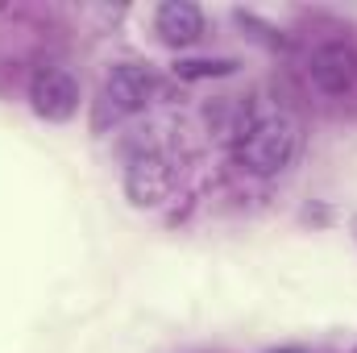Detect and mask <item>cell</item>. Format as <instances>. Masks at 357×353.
Here are the masks:
<instances>
[{
  "label": "cell",
  "instance_id": "30bf717a",
  "mask_svg": "<svg viewBox=\"0 0 357 353\" xmlns=\"http://www.w3.org/2000/svg\"><path fill=\"white\" fill-rule=\"evenodd\" d=\"M349 229H354V241H357V216H349Z\"/></svg>",
  "mask_w": 357,
  "mask_h": 353
},
{
  "label": "cell",
  "instance_id": "8992f818",
  "mask_svg": "<svg viewBox=\"0 0 357 353\" xmlns=\"http://www.w3.org/2000/svg\"><path fill=\"white\" fill-rule=\"evenodd\" d=\"M154 29L167 46H191L204 38V13L191 0H162L154 8Z\"/></svg>",
  "mask_w": 357,
  "mask_h": 353
},
{
  "label": "cell",
  "instance_id": "ba28073f",
  "mask_svg": "<svg viewBox=\"0 0 357 353\" xmlns=\"http://www.w3.org/2000/svg\"><path fill=\"white\" fill-rule=\"evenodd\" d=\"M233 21H237L241 29H254V38H258V42H266V46H282V38H278V33L270 29L266 21H258L254 13H245V8H237V13H233Z\"/></svg>",
  "mask_w": 357,
  "mask_h": 353
},
{
  "label": "cell",
  "instance_id": "7a4b0ae2",
  "mask_svg": "<svg viewBox=\"0 0 357 353\" xmlns=\"http://www.w3.org/2000/svg\"><path fill=\"white\" fill-rule=\"evenodd\" d=\"M154 96V75L150 67L142 63H116L108 75H104V88H100V121H125V117H137Z\"/></svg>",
  "mask_w": 357,
  "mask_h": 353
},
{
  "label": "cell",
  "instance_id": "52a82bcc",
  "mask_svg": "<svg viewBox=\"0 0 357 353\" xmlns=\"http://www.w3.org/2000/svg\"><path fill=\"white\" fill-rule=\"evenodd\" d=\"M237 71V59H178L175 63V75L178 80H225Z\"/></svg>",
  "mask_w": 357,
  "mask_h": 353
},
{
  "label": "cell",
  "instance_id": "6da1fadb",
  "mask_svg": "<svg viewBox=\"0 0 357 353\" xmlns=\"http://www.w3.org/2000/svg\"><path fill=\"white\" fill-rule=\"evenodd\" d=\"M237 163L258 179L282 175L299 154V125L287 112H258L237 129Z\"/></svg>",
  "mask_w": 357,
  "mask_h": 353
},
{
  "label": "cell",
  "instance_id": "277c9868",
  "mask_svg": "<svg viewBox=\"0 0 357 353\" xmlns=\"http://www.w3.org/2000/svg\"><path fill=\"white\" fill-rule=\"evenodd\" d=\"M307 75L324 96H345L357 88V50L345 42H324L307 59Z\"/></svg>",
  "mask_w": 357,
  "mask_h": 353
},
{
  "label": "cell",
  "instance_id": "3957f363",
  "mask_svg": "<svg viewBox=\"0 0 357 353\" xmlns=\"http://www.w3.org/2000/svg\"><path fill=\"white\" fill-rule=\"evenodd\" d=\"M29 104H33V112L42 121H54V125L71 121L75 108H79V84H75V75L63 71V67H38L33 80H29Z\"/></svg>",
  "mask_w": 357,
  "mask_h": 353
},
{
  "label": "cell",
  "instance_id": "8fae6325",
  "mask_svg": "<svg viewBox=\"0 0 357 353\" xmlns=\"http://www.w3.org/2000/svg\"><path fill=\"white\" fill-rule=\"evenodd\" d=\"M354 353H357V350H354Z\"/></svg>",
  "mask_w": 357,
  "mask_h": 353
},
{
  "label": "cell",
  "instance_id": "9c48e42d",
  "mask_svg": "<svg viewBox=\"0 0 357 353\" xmlns=\"http://www.w3.org/2000/svg\"><path fill=\"white\" fill-rule=\"evenodd\" d=\"M270 353H307V350H299V345H278V350H270Z\"/></svg>",
  "mask_w": 357,
  "mask_h": 353
},
{
  "label": "cell",
  "instance_id": "5b68a950",
  "mask_svg": "<svg viewBox=\"0 0 357 353\" xmlns=\"http://www.w3.org/2000/svg\"><path fill=\"white\" fill-rule=\"evenodd\" d=\"M125 191H129V200H133L137 208H154V204L171 191V171H167V163H162L154 150L133 154L129 167H125Z\"/></svg>",
  "mask_w": 357,
  "mask_h": 353
}]
</instances>
